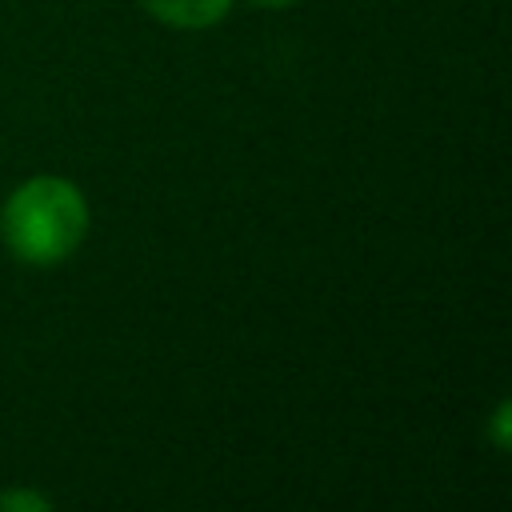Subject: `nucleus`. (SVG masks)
<instances>
[{
	"mask_svg": "<svg viewBox=\"0 0 512 512\" xmlns=\"http://www.w3.org/2000/svg\"><path fill=\"white\" fill-rule=\"evenodd\" d=\"M0 236L20 264H64L88 236V200L64 176H32L4 200Z\"/></svg>",
	"mask_w": 512,
	"mask_h": 512,
	"instance_id": "obj_1",
	"label": "nucleus"
},
{
	"mask_svg": "<svg viewBox=\"0 0 512 512\" xmlns=\"http://www.w3.org/2000/svg\"><path fill=\"white\" fill-rule=\"evenodd\" d=\"M144 8L160 24H168V28L196 32V28H212L216 20H224L228 8H232V0H144Z\"/></svg>",
	"mask_w": 512,
	"mask_h": 512,
	"instance_id": "obj_2",
	"label": "nucleus"
},
{
	"mask_svg": "<svg viewBox=\"0 0 512 512\" xmlns=\"http://www.w3.org/2000/svg\"><path fill=\"white\" fill-rule=\"evenodd\" d=\"M52 500L32 492V488H12V492H0V512H48Z\"/></svg>",
	"mask_w": 512,
	"mask_h": 512,
	"instance_id": "obj_3",
	"label": "nucleus"
},
{
	"mask_svg": "<svg viewBox=\"0 0 512 512\" xmlns=\"http://www.w3.org/2000/svg\"><path fill=\"white\" fill-rule=\"evenodd\" d=\"M508 412H512V408H508V400H500V408H496V416H492V440H496V448H500V452L508 448V420H512Z\"/></svg>",
	"mask_w": 512,
	"mask_h": 512,
	"instance_id": "obj_4",
	"label": "nucleus"
},
{
	"mask_svg": "<svg viewBox=\"0 0 512 512\" xmlns=\"http://www.w3.org/2000/svg\"><path fill=\"white\" fill-rule=\"evenodd\" d=\"M256 4H264V8H288V4H296V0H256Z\"/></svg>",
	"mask_w": 512,
	"mask_h": 512,
	"instance_id": "obj_5",
	"label": "nucleus"
}]
</instances>
